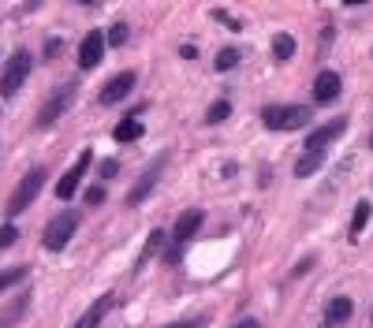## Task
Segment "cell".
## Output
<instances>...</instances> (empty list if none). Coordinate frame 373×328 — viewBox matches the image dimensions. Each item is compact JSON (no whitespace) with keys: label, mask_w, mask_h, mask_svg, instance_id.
<instances>
[{"label":"cell","mask_w":373,"mask_h":328,"mask_svg":"<svg viewBox=\"0 0 373 328\" xmlns=\"http://www.w3.org/2000/svg\"><path fill=\"white\" fill-rule=\"evenodd\" d=\"M272 52H277V60H291L295 57V38L291 34H277L272 38Z\"/></svg>","instance_id":"obj_18"},{"label":"cell","mask_w":373,"mask_h":328,"mask_svg":"<svg viewBox=\"0 0 373 328\" xmlns=\"http://www.w3.org/2000/svg\"><path fill=\"white\" fill-rule=\"evenodd\" d=\"M112 306H116V295H101V299H97V302H94L90 310H86V313H82L71 328H97V325L105 321V313L112 310Z\"/></svg>","instance_id":"obj_13"},{"label":"cell","mask_w":373,"mask_h":328,"mask_svg":"<svg viewBox=\"0 0 373 328\" xmlns=\"http://www.w3.org/2000/svg\"><path fill=\"white\" fill-rule=\"evenodd\" d=\"M235 328H261V325H258V321H239Z\"/></svg>","instance_id":"obj_28"},{"label":"cell","mask_w":373,"mask_h":328,"mask_svg":"<svg viewBox=\"0 0 373 328\" xmlns=\"http://www.w3.org/2000/svg\"><path fill=\"white\" fill-rule=\"evenodd\" d=\"M344 131H347V119L336 116L332 124H325V127H317L314 135H306V153H321L325 146H332V142L344 135Z\"/></svg>","instance_id":"obj_10"},{"label":"cell","mask_w":373,"mask_h":328,"mask_svg":"<svg viewBox=\"0 0 373 328\" xmlns=\"http://www.w3.org/2000/svg\"><path fill=\"white\" fill-rule=\"evenodd\" d=\"M339 90H344L339 75H336V71H321V75H317V82H314V105H328V101H336Z\"/></svg>","instance_id":"obj_12"},{"label":"cell","mask_w":373,"mask_h":328,"mask_svg":"<svg viewBox=\"0 0 373 328\" xmlns=\"http://www.w3.org/2000/svg\"><path fill=\"white\" fill-rule=\"evenodd\" d=\"M202 221H205L202 209H186V213H180V221H175V232H172V246H168V254H164V261H168V265H175V261H180V254H183L180 246H186L194 235L202 232Z\"/></svg>","instance_id":"obj_2"},{"label":"cell","mask_w":373,"mask_h":328,"mask_svg":"<svg viewBox=\"0 0 373 328\" xmlns=\"http://www.w3.org/2000/svg\"><path fill=\"white\" fill-rule=\"evenodd\" d=\"M351 313H355V302H351L347 295H339V299L328 302L325 321H328V325H344V321H351Z\"/></svg>","instance_id":"obj_14"},{"label":"cell","mask_w":373,"mask_h":328,"mask_svg":"<svg viewBox=\"0 0 373 328\" xmlns=\"http://www.w3.org/2000/svg\"><path fill=\"white\" fill-rule=\"evenodd\" d=\"M60 49H64V45H60V38H49V41H45V60H52Z\"/></svg>","instance_id":"obj_26"},{"label":"cell","mask_w":373,"mask_h":328,"mask_svg":"<svg viewBox=\"0 0 373 328\" xmlns=\"http://www.w3.org/2000/svg\"><path fill=\"white\" fill-rule=\"evenodd\" d=\"M135 82H138V75H135V71H119L116 79H108V82L101 86L97 101H101L105 108H108V105H119V101H124V97H127L131 90H135Z\"/></svg>","instance_id":"obj_8"},{"label":"cell","mask_w":373,"mask_h":328,"mask_svg":"<svg viewBox=\"0 0 373 328\" xmlns=\"http://www.w3.org/2000/svg\"><path fill=\"white\" fill-rule=\"evenodd\" d=\"M112 135L116 142H135L142 135V124H138V116H127V119H119V124L112 127Z\"/></svg>","instance_id":"obj_16"},{"label":"cell","mask_w":373,"mask_h":328,"mask_svg":"<svg viewBox=\"0 0 373 328\" xmlns=\"http://www.w3.org/2000/svg\"><path fill=\"white\" fill-rule=\"evenodd\" d=\"M71 97H75V82H64L60 90H57V94H52L49 101H45V108H41V112H38V127H49V124H57V119H60V116L71 108Z\"/></svg>","instance_id":"obj_6"},{"label":"cell","mask_w":373,"mask_h":328,"mask_svg":"<svg viewBox=\"0 0 373 328\" xmlns=\"http://www.w3.org/2000/svg\"><path fill=\"white\" fill-rule=\"evenodd\" d=\"M116 172H119V164H116V161H101V176H105V179H112Z\"/></svg>","instance_id":"obj_27"},{"label":"cell","mask_w":373,"mask_h":328,"mask_svg":"<svg viewBox=\"0 0 373 328\" xmlns=\"http://www.w3.org/2000/svg\"><path fill=\"white\" fill-rule=\"evenodd\" d=\"M105 202V191L101 187H90V191H86V205H101Z\"/></svg>","instance_id":"obj_25"},{"label":"cell","mask_w":373,"mask_h":328,"mask_svg":"<svg viewBox=\"0 0 373 328\" xmlns=\"http://www.w3.org/2000/svg\"><path fill=\"white\" fill-rule=\"evenodd\" d=\"M101 57H105V34L101 30H90V34L82 38V45H79V68L90 71V68L101 64Z\"/></svg>","instance_id":"obj_11"},{"label":"cell","mask_w":373,"mask_h":328,"mask_svg":"<svg viewBox=\"0 0 373 328\" xmlns=\"http://www.w3.org/2000/svg\"><path fill=\"white\" fill-rule=\"evenodd\" d=\"M370 146H373V138H370Z\"/></svg>","instance_id":"obj_30"},{"label":"cell","mask_w":373,"mask_h":328,"mask_svg":"<svg viewBox=\"0 0 373 328\" xmlns=\"http://www.w3.org/2000/svg\"><path fill=\"white\" fill-rule=\"evenodd\" d=\"M161 246H164V232H157V228H153L149 239H146V250H142V258H138V265H142V261H149V258L157 254Z\"/></svg>","instance_id":"obj_19"},{"label":"cell","mask_w":373,"mask_h":328,"mask_svg":"<svg viewBox=\"0 0 373 328\" xmlns=\"http://www.w3.org/2000/svg\"><path fill=\"white\" fill-rule=\"evenodd\" d=\"M235 64H239V49H232V45H228V49H221V52H217V71H232Z\"/></svg>","instance_id":"obj_20"},{"label":"cell","mask_w":373,"mask_h":328,"mask_svg":"<svg viewBox=\"0 0 373 328\" xmlns=\"http://www.w3.org/2000/svg\"><path fill=\"white\" fill-rule=\"evenodd\" d=\"M90 161H94L90 153H82V157L75 161L71 168H68V172H64V176H60V183H57V198H60V202H68L71 194L79 191V183H82V176H86V168H90Z\"/></svg>","instance_id":"obj_9"},{"label":"cell","mask_w":373,"mask_h":328,"mask_svg":"<svg viewBox=\"0 0 373 328\" xmlns=\"http://www.w3.org/2000/svg\"><path fill=\"white\" fill-rule=\"evenodd\" d=\"M310 116H314L310 105H269L261 112V124L269 131H299L310 124Z\"/></svg>","instance_id":"obj_1"},{"label":"cell","mask_w":373,"mask_h":328,"mask_svg":"<svg viewBox=\"0 0 373 328\" xmlns=\"http://www.w3.org/2000/svg\"><path fill=\"white\" fill-rule=\"evenodd\" d=\"M23 276H27V269H23V265H15V269H4V272H0V291H4V288H12V283H19Z\"/></svg>","instance_id":"obj_22"},{"label":"cell","mask_w":373,"mask_h":328,"mask_svg":"<svg viewBox=\"0 0 373 328\" xmlns=\"http://www.w3.org/2000/svg\"><path fill=\"white\" fill-rule=\"evenodd\" d=\"M45 187V168H30L23 179H19V187H15V194H12V202H8V216H19L27 209L30 202L38 198V191Z\"/></svg>","instance_id":"obj_5"},{"label":"cell","mask_w":373,"mask_h":328,"mask_svg":"<svg viewBox=\"0 0 373 328\" xmlns=\"http://www.w3.org/2000/svg\"><path fill=\"white\" fill-rule=\"evenodd\" d=\"M317 168H321V153H302V157L295 161V176H299V179L314 176Z\"/></svg>","instance_id":"obj_17"},{"label":"cell","mask_w":373,"mask_h":328,"mask_svg":"<svg viewBox=\"0 0 373 328\" xmlns=\"http://www.w3.org/2000/svg\"><path fill=\"white\" fill-rule=\"evenodd\" d=\"M30 52L27 49H19V52H12L8 57V64H4V71H0V97H15L19 94V86L27 82V75H30Z\"/></svg>","instance_id":"obj_3"},{"label":"cell","mask_w":373,"mask_h":328,"mask_svg":"<svg viewBox=\"0 0 373 328\" xmlns=\"http://www.w3.org/2000/svg\"><path fill=\"white\" fill-rule=\"evenodd\" d=\"M15 239H19V228H15V224H4V228H0V250H8Z\"/></svg>","instance_id":"obj_23"},{"label":"cell","mask_w":373,"mask_h":328,"mask_svg":"<svg viewBox=\"0 0 373 328\" xmlns=\"http://www.w3.org/2000/svg\"><path fill=\"white\" fill-rule=\"evenodd\" d=\"M228 116H232V105L228 101H217V105H210V112H205L210 124H221V119H228Z\"/></svg>","instance_id":"obj_21"},{"label":"cell","mask_w":373,"mask_h":328,"mask_svg":"<svg viewBox=\"0 0 373 328\" xmlns=\"http://www.w3.org/2000/svg\"><path fill=\"white\" fill-rule=\"evenodd\" d=\"M124 41H127V27L116 23L112 30H108V45H124Z\"/></svg>","instance_id":"obj_24"},{"label":"cell","mask_w":373,"mask_h":328,"mask_svg":"<svg viewBox=\"0 0 373 328\" xmlns=\"http://www.w3.org/2000/svg\"><path fill=\"white\" fill-rule=\"evenodd\" d=\"M370 213H373V205H370L366 198H362V202L355 205V216H351V232H347V235H351V243H358V235L366 232V224H370Z\"/></svg>","instance_id":"obj_15"},{"label":"cell","mask_w":373,"mask_h":328,"mask_svg":"<svg viewBox=\"0 0 373 328\" xmlns=\"http://www.w3.org/2000/svg\"><path fill=\"white\" fill-rule=\"evenodd\" d=\"M75 232H79V216H75V213H60V216H52V221H49L41 243H45V250H52V254H60V250L71 243Z\"/></svg>","instance_id":"obj_4"},{"label":"cell","mask_w":373,"mask_h":328,"mask_svg":"<svg viewBox=\"0 0 373 328\" xmlns=\"http://www.w3.org/2000/svg\"><path fill=\"white\" fill-rule=\"evenodd\" d=\"M168 328H194V321H180V325H168Z\"/></svg>","instance_id":"obj_29"},{"label":"cell","mask_w":373,"mask_h":328,"mask_svg":"<svg viewBox=\"0 0 373 328\" xmlns=\"http://www.w3.org/2000/svg\"><path fill=\"white\" fill-rule=\"evenodd\" d=\"M164 161H168V157L161 153V157L138 176V183H135V187H131V194H127V205H142V202H146L149 194H153V187H157V179H161V172H164Z\"/></svg>","instance_id":"obj_7"}]
</instances>
